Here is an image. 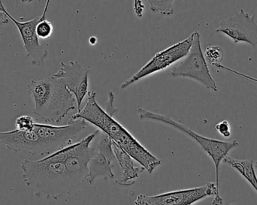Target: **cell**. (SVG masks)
I'll list each match as a JSON object with an SVG mask.
<instances>
[{
  "instance_id": "obj_25",
  "label": "cell",
  "mask_w": 257,
  "mask_h": 205,
  "mask_svg": "<svg viewBox=\"0 0 257 205\" xmlns=\"http://www.w3.org/2000/svg\"><path fill=\"white\" fill-rule=\"evenodd\" d=\"M96 42H97V39H96V37L93 36V37L90 38V42L91 45H95V44L96 43Z\"/></svg>"
},
{
  "instance_id": "obj_15",
  "label": "cell",
  "mask_w": 257,
  "mask_h": 205,
  "mask_svg": "<svg viewBox=\"0 0 257 205\" xmlns=\"http://www.w3.org/2000/svg\"><path fill=\"white\" fill-rule=\"evenodd\" d=\"M150 10L163 16H171L174 14V0H146Z\"/></svg>"
},
{
  "instance_id": "obj_27",
  "label": "cell",
  "mask_w": 257,
  "mask_h": 205,
  "mask_svg": "<svg viewBox=\"0 0 257 205\" xmlns=\"http://www.w3.org/2000/svg\"><path fill=\"white\" fill-rule=\"evenodd\" d=\"M254 167L255 168H256V169L257 170V161L256 162H254Z\"/></svg>"
},
{
  "instance_id": "obj_12",
  "label": "cell",
  "mask_w": 257,
  "mask_h": 205,
  "mask_svg": "<svg viewBox=\"0 0 257 205\" xmlns=\"http://www.w3.org/2000/svg\"><path fill=\"white\" fill-rule=\"evenodd\" d=\"M113 150L121 171V176L116 180V184L121 186H133L136 179L145 171V168L141 165L140 166H136L135 165L136 161L114 142H113Z\"/></svg>"
},
{
  "instance_id": "obj_1",
  "label": "cell",
  "mask_w": 257,
  "mask_h": 205,
  "mask_svg": "<svg viewBox=\"0 0 257 205\" xmlns=\"http://www.w3.org/2000/svg\"><path fill=\"white\" fill-rule=\"evenodd\" d=\"M99 129L78 142L71 144L39 160L25 159L20 165L22 178L37 196L58 199L82 186L89 160L96 153L92 146Z\"/></svg>"
},
{
  "instance_id": "obj_19",
  "label": "cell",
  "mask_w": 257,
  "mask_h": 205,
  "mask_svg": "<svg viewBox=\"0 0 257 205\" xmlns=\"http://www.w3.org/2000/svg\"><path fill=\"white\" fill-rule=\"evenodd\" d=\"M215 130L225 138H230L231 135H232L230 123L227 120H223V121L216 124Z\"/></svg>"
},
{
  "instance_id": "obj_21",
  "label": "cell",
  "mask_w": 257,
  "mask_h": 205,
  "mask_svg": "<svg viewBox=\"0 0 257 205\" xmlns=\"http://www.w3.org/2000/svg\"><path fill=\"white\" fill-rule=\"evenodd\" d=\"M113 100H114V95H113L112 92L110 91L108 93V100L106 104V110H105V111L111 116H113V114L116 111L115 108L113 106Z\"/></svg>"
},
{
  "instance_id": "obj_7",
  "label": "cell",
  "mask_w": 257,
  "mask_h": 205,
  "mask_svg": "<svg viewBox=\"0 0 257 205\" xmlns=\"http://www.w3.org/2000/svg\"><path fill=\"white\" fill-rule=\"evenodd\" d=\"M214 195L212 204H223V198L219 193L214 183H208L205 186L190 189H181L166 192L160 195H139L134 201L137 205H190L201 201L207 197Z\"/></svg>"
},
{
  "instance_id": "obj_8",
  "label": "cell",
  "mask_w": 257,
  "mask_h": 205,
  "mask_svg": "<svg viewBox=\"0 0 257 205\" xmlns=\"http://www.w3.org/2000/svg\"><path fill=\"white\" fill-rule=\"evenodd\" d=\"M195 32H193L188 38L174 44L172 46L169 47L163 51L157 53L154 57L147 63L140 70L138 71L131 78H128L124 82L122 83L121 89H126L135 84L137 81L143 79L145 77L153 75L156 72H160L172 65L178 63V61L184 58L193 45L194 39Z\"/></svg>"
},
{
  "instance_id": "obj_10",
  "label": "cell",
  "mask_w": 257,
  "mask_h": 205,
  "mask_svg": "<svg viewBox=\"0 0 257 205\" xmlns=\"http://www.w3.org/2000/svg\"><path fill=\"white\" fill-rule=\"evenodd\" d=\"M0 11L4 12L9 20H11L18 28L22 39L24 49L27 52V56L31 59L32 64L33 66H40L45 63L48 57V51L39 43V39L36 32V25L40 21V17L24 22L18 21L6 10L2 0H0Z\"/></svg>"
},
{
  "instance_id": "obj_26",
  "label": "cell",
  "mask_w": 257,
  "mask_h": 205,
  "mask_svg": "<svg viewBox=\"0 0 257 205\" xmlns=\"http://www.w3.org/2000/svg\"><path fill=\"white\" fill-rule=\"evenodd\" d=\"M22 3H31V2H33V0H21Z\"/></svg>"
},
{
  "instance_id": "obj_5",
  "label": "cell",
  "mask_w": 257,
  "mask_h": 205,
  "mask_svg": "<svg viewBox=\"0 0 257 205\" xmlns=\"http://www.w3.org/2000/svg\"><path fill=\"white\" fill-rule=\"evenodd\" d=\"M137 112L140 120H151V121L167 125L176 130L179 131L181 133L184 134L194 141L202 148V150L212 159L213 162H214V167H215L216 187H217V190H219V172H220V163L223 162L226 156H229L231 150L239 146V144L236 140L225 141H222V140L207 138V137L196 133L194 131L184 125L175 121L169 116L152 112V111L144 109L141 107L137 108Z\"/></svg>"
},
{
  "instance_id": "obj_2",
  "label": "cell",
  "mask_w": 257,
  "mask_h": 205,
  "mask_svg": "<svg viewBox=\"0 0 257 205\" xmlns=\"http://www.w3.org/2000/svg\"><path fill=\"white\" fill-rule=\"evenodd\" d=\"M84 119H70L66 126L35 123L30 132L16 129L0 132V145L31 156H48L69 144L88 126Z\"/></svg>"
},
{
  "instance_id": "obj_14",
  "label": "cell",
  "mask_w": 257,
  "mask_h": 205,
  "mask_svg": "<svg viewBox=\"0 0 257 205\" xmlns=\"http://www.w3.org/2000/svg\"><path fill=\"white\" fill-rule=\"evenodd\" d=\"M223 163L238 171L254 189L257 193V175L254 162L251 159H235L227 156L224 158Z\"/></svg>"
},
{
  "instance_id": "obj_24",
  "label": "cell",
  "mask_w": 257,
  "mask_h": 205,
  "mask_svg": "<svg viewBox=\"0 0 257 205\" xmlns=\"http://www.w3.org/2000/svg\"><path fill=\"white\" fill-rule=\"evenodd\" d=\"M50 3H51V0H47L45 8H44L43 12H42V15L40 16V20L46 19L47 12H48V8H49Z\"/></svg>"
},
{
  "instance_id": "obj_11",
  "label": "cell",
  "mask_w": 257,
  "mask_h": 205,
  "mask_svg": "<svg viewBox=\"0 0 257 205\" xmlns=\"http://www.w3.org/2000/svg\"><path fill=\"white\" fill-rule=\"evenodd\" d=\"M89 70L83 67L77 61L60 63V69L54 76L60 78L69 91L76 99L78 111L81 110V105L88 94Z\"/></svg>"
},
{
  "instance_id": "obj_9",
  "label": "cell",
  "mask_w": 257,
  "mask_h": 205,
  "mask_svg": "<svg viewBox=\"0 0 257 205\" xmlns=\"http://www.w3.org/2000/svg\"><path fill=\"white\" fill-rule=\"evenodd\" d=\"M216 32L225 35L232 39L234 44L247 43L256 48L257 45V24L255 15L235 11L232 16L228 17L220 22Z\"/></svg>"
},
{
  "instance_id": "obj_13",
  "label": "cell",
  "mask_w": 257,
  "mask_h": 205,
  "mask_svg": "<svg viewBox=\"0 0 257 205\" xmlns=\"http://www.w3.org/2000/svg\"><path fill=\"white\" fill-rule=\"evenodd\" d=\"M87 168H88V172H87L86 181L90 184L93 183L95 179L97 177H102L105 180H110L114 177V174L113 172L114 161L108 159L105 154L98 150L97 147H96V153L89 160Z\"/></svg>"
},
{
  "instance_id": "obj_16",
  "label": "cell",
  "mask_w": 257,
  "mask_h": 205,
  "mask_svg": "<svg viewBox=\"0 0 257 205\" xmlns=\"http://www.w3.org/2000/svg\"><path fill=\"white\" fill-rule=\"evenodd\" d=\"M204 56L206 61L214 66L222 63L224 58V52L220 47L209 45L205 48Z\"/></svg>"
},
{
  "instance_id": "obj_4",
  "label": "cell",
  "mask_w": 257,
  "mask_h": 205,
  "mask_svg": "<svg viewBox=\"0 0 257 205\" xmlns=\"http://www.w3.org/2000/svg\"><path fill=\"white\" fill-rule=\"evenodd\" d=\"M28 89L34 101L33 114L46 123H60L76 106L75 96L63 81L54 75L32 80Z\"/></svg>"
},
{
  "instance_id": "obj_18",
  "label": "cell",
  "mask_w": 257,
  "mask_h": 205,
  "mask_svg": "<svg viewBox=\"0 0 257 205\" xmlns=\"http://www.w3.org/2000/svg\"><path fill=\"white\" fill-rule=\"evenodd\" d=\"M35 123H36V121L34 119L28 115L20 116L15 120L16 129L21 131H26V132L33 130Z\"/></svg>"
},
{
  "instance_id": "obj_6",
  "label": "cell",
  "mask_w": 257,
  "mask_h": 205,
  "mask_svg": "<svg viewBox=\"0 0 257 205\" xmlns=\"http://www.w3.org/2000/svg\"><path fill=\"white\" fill-rule=\"evenodd\" d=\"M194 39L188 54L175 65L169 75L172 78H189L197 81L206 88L218 91L215 81L211 75L201 46L200 35L194 31Z\"/></svg>"
},
{
  "instance_id": "obj_23",
  "label": "cell",
  "mask_w": 257,
  "mask_h": 205,
  "mask_svg": "<svg viewBox=\"0 0 257 205\" xmlns=\"http://www.w3.org/2000/svg\"><path fill=\"white\" fill-rule=\"evenodd\" d=\"M9 18L3 12L0 11V26L7 24L9 23Z\"/></svg>"
},
{
  "instance_id": "obj_3",
  "label": "cell",
  "mask_w": 257,
  "mask_h": 205,
  "mask_svg": "<svg viewBox=\"0 0 257 205\" xmlns=\"http://www.w3.org/2000/svg\"><path fill=\"white\" fill-rule=\"evenodd\" d=\"M84 119L96 126L100 132L106 134L113 142L130 154L136 162L142 165L149 174L161 165V161L150 153L120 123L114 120L96 100V93L88 92L87 102L82 109L72 116L73 120Z\"/></svg>"
},
{
  "instance_id": "obj_20",
  "label": "cell",
  "mask_w": 257,
  "mask_h": 205,
  "mask_svg": "<svg viewBox=\"0 0 257 205\" xmlns=\"http://www.w3.org/2000/svg\"><path fill=\"white\" fill-rule=\"evenodd\" d=\"M215 67L218 68V69H223V70L228 71V72H232L235 75H238V76L242 77V78H245V79L249 80V81H253V82L256 83L257 84V78H253V77L249 76V75H245V74L241 73V72H238V71L235 70V69H230V68L226 67V66L220 64L215 65Z\"/></svg>"
},
{
  "instance_id": "obj_17",
  "label": "cell",
  "mask_w": 257,
  "mask_h": 205,
  "mask_svg": "<svg viewBox=\"0 0 257 205\" xmlns=\"http://www.w3.org/2000/svg\"><path fill=\"white\" fill-rule=\"evenodd\" d=\"M36 32L39 39H48L52 36L54 27L48 20H40L36 25Z\"/></svg>"
},
{
  "instance_id": "obj_22",
  "label": "cell",
  "mask_w": 257,
  "mask_h": 205,
  "mask_svg": "<svg viewBox=\"0 0 257 205\" xmlns=\"http://www.w3.org/2000/svg\"><path fill=\"white\" fill-rule=\"evenodd\" d=\"M144 8L145 6L141 0H134V12L137 18H141L143 16Z\"/></svg>"
}]
</instances>
